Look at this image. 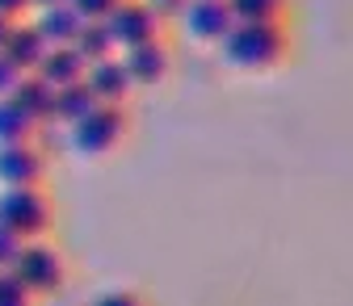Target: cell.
<instances>
[{"mask_svg": "<svg viewBox=\"0 0 353 306\" xmlns=\"http://www.w3.org/2000/svg\"><path fill=\"white\" fill-rule=\"evenodd\" d=\"M21 80H26V72H21L9 55H0V101H9V97L21 89Z\"/></svg>", "mask_w": 353, "mask_h": 306, "instance_id": "ffe728a7", "label": "cell"}, {"mask_svg": "<svg viewBox=\"0 0 353 306\" xmlns=\"http://www.w3.org/2000/svg\"><path fill=\"white\" fill-rule=\"evenodd\" d=\"M9 34H13V21L0 17V55H5V47H9Z\"/></svg>", "mask_w": 353, "mask_h": 306, "instance_id": "d4e9b609", "label": "cell"}, {"mask_svg": "<svg viewBox=\"0 0 353 306\" xmlns=\"http://www.w3.org/2000/svg\"><path fill=\"white\" fill-rule=\"evenodd\" d=\"M13 101L34 118V122H55V101H59V89L51 80H42L38 72L21 80V89L13 93Z\"/></svg>", "mask_w": 353, "mask_h": 306, "instance_id": "4fadbf2b", "label": "cell"}, {"mask_svg": "<svg viewBox=\"0 0 353 306\" xmlns=\"http://www.w3.org/2000/svg\"><path fill=\"white\" fill-rule=\"evenodd\" d=\"M148 5H152V9H156L160 17H181L190 0H148Z\"/></svg>", "mask_w": 353, "mask_h": 306, "instance_id": "603a6c76", "label": "cell"}, {"mask_svg": "<svg viewBox=\"0 0 353 306\" xmlns=\"http://www.w3.org/2000/svg\"><path fill=\"white\" fill-rule=\"evenodd\" d=\"M114 34H110V25L105 21H88L84 25V34L76 38V51L88 59V63H101V59H114Z\"/></svg>", "mask_w": 353, "mask_h": 306, "instance_id": "2e32d148", "label": "cell"}, {"mask_svg": "<svg viewBox=\"0 0 353 306\" xmlns=\"http://www.w3.org/2000/svg\"><path fill=\"white\" fill-rule=\"evenodd\" d=\"M118 5H122V0H72V9H76L84 21H105Z\"/></svg>", "mask_w": 353, "mask_h": 306, "instance_id": "44dd1931", "label": "cell"}, {"mask_svg": "<svg viewBox=\"0 0 353 306\" xmlns=\"http://www.w3.org/2000/svg\"><path fill=\"white\" fill-rule=\"evenodd\" d=\"M122 63H126V72H130V80L135 84H160L164 76H168V47L156 38V42H143V47H130L126 55H122Z\"/></svg>", "mask_w": 353, "mask_h": 306, "instance_id": "30bf717a", "label": "cell"}, {"mask_svg": "<svg viewBox=\"0 0 353 306\" xmlns=\"http://www.w3.org/2000/svg\"><path fill=\"white\" fill-rule=\"evenodd\" d=\"M38 9H59V5H72V0H34Z\"/></svg>", "mask_w": 353, "mask_h": 306, "instance_id": "484cf974", "label": "cell"}, {"mask_svg": "<svg viewBox=\"0 0 353 306\" xmlns=\"http://www.w3.org/2000/svg\"><path fill=\"white\" fill-rule=\"evenodd\" d=\"M34 118L9 97V101H0V147H9V143H30V135H34Z\"/></svg>", "mask_w": 353, "mask_h": 306, "instance_id": "9a60e30c", "label": "cell"}, {"mask_svg": "<svg viewBox=\"0 0 353 306\" xmlns=\"http://www.w3.org/2000/svg\"><path fill=\"white\" fill-rule=\"evenodd\" d=\"M97 109H101V101L88 84H68V89H59V101H55V122H68V130H72Z\"/></svg>", "mask_w": 353, "mask_h": 306, "instance_id": "5bb4252c", "label": "cell"}, {"mask_svg": "<svg viewBox=\"0 0 353 306\" xmlns=\"http://www.w3.org/2000/svg\"><path fill=\"white\" fill-rule=\"evenodd\" d=\"M236 21H282L286 0H232Z\"/></svg>", "mask_w": 353, "mask_h": 306, "instance_id": "e0dca14e", "label": "cell"}, {"mask_svg": "<svg viewBox=\"0 0 353 306\" xmlns=\"http://www.w3.org/2000/svg\"><path fill=\"white\" fill-rule=\"evenodd\" d=\"M30 5H34V0H0V17H9V21H13V17H21Z\"/></svg>", "mask_w": 353, "mask_h": 306, "instance_id": "cb8c5ba5", "label": "cell"}, {"mask_svg": "<svg viewBox=\"0 0 353 306\" xmlns=\"http://www.w3.org/2000/svg\"><path fill=\"white\" fill-rule=\"evenodd\" d=\"M38 76H42V80H51L55 89H68V84H84V76H88V59H84L76 47H51V55L42 59Z\"/></svg>", "mask_w": 353, "mask_h": 306, "instance_id": "7c38bea8", "label": "cell"}, {"mask_svg": "<svg viewBox=\"0 0 353 306\" xmlns=\"http://www.w3.org/2000/svg\"><path fill=\"white\" fill-rule=\"evenodd\" d=\"M0 306H34V294L26 289V281L13 269L0 273Z\"/></svg>", "mask_w": 353, "mask_h": 306, "instance_id": "ac0fdd59", "label": "cell"}, {"mask_svg": "<svg viewBox=\"0 0 353 306\" xmlns=\"http://www.w3.org/2000/svg\"><path fill=\"white\" fill-rule=\"evenodd\" d=\"M219 47H223V59L240 72H274L290 55V30L286 21H236Z\"/></svg>", "mask_w": 353, "mask_h": 306, "instance_id": "6da1fadb", "label": "cell"}, {"mask_svg": "<svg viewBox=\"0 0 353 306\" xmlns=\"http://www.w3.org/2000/svg\"><path fill=\"white\" fill-rule=\"evenodd\" d=\"M5 55H9L26 76H34V72L42 67V59L51 55V47H47V38L38 34V25H34V21H30V25H17V21H13V34H9Z\"/></svg>", "mask_w": 353, "mask_h": 306, "instance_id": "8fae6325", "label": "cell"}, {"mask_svg": "<svg viewBox=\"0 0 353 306\" xmlns=\"http://www.w3.org/2000/svg\"><path fill=\"white\" fill-rule=\"evenodd\" d=\"M84 84L97 93L101 105H122L130 97V89H135V80H130V72H126V63L118 55L114 59H101V63H88Z\"/></svg>", "mask_w": 353, "mask_h": 306, "instance_id": "ba28073f", "label": "cell"}, {"mask_svg": "<svg viewBox=\"0 0 353 306\" xmlns=\"http://www.w3.org/2000/svg\"><path fill=\"white\" fill-rule=\"evenodd\" d=\"M42 172H47V164H42V151L34 143L0 147V185L5 189H30L42 181Z\"/></svg>", "mask_w": 353, "mask_h": 306, "instance_id": "52a82bcc", "label": "cell"}, {"mask_svg": "<svg viewBox=\"0 0 353 306\" xmlns=\"http://www.w3.org/2000/svg\"><path fill=\"white\" fill-rule=\"evenodd\" d=\"M13 273L26 281L30 294H55L63 285V256L51 248V243H26V252L17 256Z\"/></svg>", "mask_w": 353, "mask_h": 306, "instance_id": "5b68a950", "label": "cell"}, {"mask_svg": "<svg viewBox=\"0 0 353 306\" xmlns=\"http://www.w3.org/2000/svg\"><path fill=\"white\" fill-rule=\"evenodd\" d=\"M181 21L194 42H223L236 25V13H232V0H190Z\"/></svg>", "mask_w": 353, "mask_h": 306, "instance_id": "8992f818", "label": "cell"}, {"mask_svg": "<svg viewBox=\"0 0 353 306\" xmlns=\"http://www.w3.org/2000/svg\"><path fill=\"white\" fill-rule=\"evenodd\" d=\"M0 223L13 227L26 243H34L38 235L51 231L55 206H51V197L42 193L38 185H30V189H5V193H0Z\"/></svg>", "mask_w": 353, "mask_h": 306, "instance_id": "7a4b0ae2", "label": "cell"}, {"mask_svg": "<svg viewBox=\"0 0 353 306\" xmlns=\"http://www.w3.org/2000/svg\"><path fill=\"white\" fill-rule=\"evenodd\" d=\"M26 252V239L13 231V227H5L0 223V273H9L13 265H17V256Z\"/></svg>", "mask_w": 353, "mask_h": 306, "instance_id": "d6986e66", "label": "cell"}, {"mask_svg": "<svg viewBox=\"0 0 353 306\" xmlns=\"http://www.w3.org/2000/svg\"><path fill=\"white\" fill-rule=\"evenodd\" d=\"M38 34L47 38V47H76V38L84 34V17L72 9V5H59V9H38Z\"/></svg>", "mask_w": 353, "mask_h": 306, "instance_id": "9c48e42d", "label": "cell"}, {"mask_svg": "<svg viewBox=\"0 0 353 306\" xmlns=\"http://www.w3.org/2000/svg\"><path fill=\"white\" fill-rule=\"evenodd\" d=\"M105 25H110V34H114L118 47L130 51V47H143V42H156L164 17L148 5V0H122V5L105 17Z\"/></svg>", "mask_w": 353, "mask_h": 306, "instance_id": "277c9868", "label": "cell"}, {"mask_svg": "<svg viewBox=\"0 0 353 306\" xmlns=\"http://www.w3.org/2000/svg\"><path fill=\"white\" fill-rule=\"evenodd\" d=\"M93 306H148L135 289H110V294H101Z\"/></svg>", "mask_w": 353, "mask_h": 306, "instance_id": "7402d4cb", "label": "cell"}, {"mask_svg": "<svg viewBox=\"0 0 353 306\" xmlns=\"http://www.w3.org/2000/svg\"><path fill=\"white\" fill-rule=\"evenodd\" d=\"M126 139V113L122 105H101L97 113H88L80 126H72V147L88 160L110 155L118 143Z\"/></svg>", "mask_w": 353, "mask_h": 306, "instance_id": "3957f363", "label": "cell"}]
</instances>
